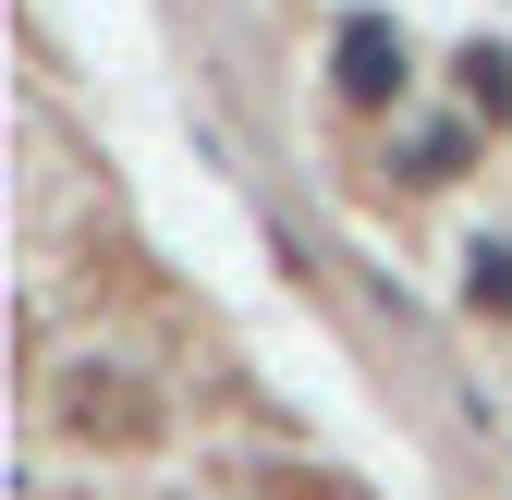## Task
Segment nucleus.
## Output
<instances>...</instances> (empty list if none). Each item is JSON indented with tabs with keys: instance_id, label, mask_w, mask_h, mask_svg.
<instances>
[{
	"instance_id": "nucleus-1",
	"label": "nucleus",
	"mask_w": 512,
	"mask_h": 500,
	"mask_svg": "<svg viewBox=\"0 0 512 500\" xmlns=\"http://www.w3.org/2000/svg\"><path fill=\"white\" fill-rule=\"evenodd\" d=\"M342 86H354V98H391V86H403V37L342 25Z\"/></svg>"
},
{
	"instance_id": "nucleus-2",
	"label": "nucleus",
	"mask_w": 512,
	"mask_h": 500,
	"mask_svg": "<svg viewBox=\"0 0 512 500\" xmlns=\"http://www.w3.org/2000/svg\"><path fill=\"white\" fill-rule=\"evenodd\" d=\"M476 305H512V257H476Z\"/></svg>"
}]
</instances>
